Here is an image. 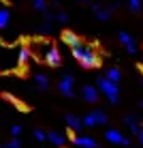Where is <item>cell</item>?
Segmentation results:
<instances>
[{
	"label": "cell",
	"mask_w": 143,
	"mask_h": 148,
	"mask_svg": "<svg viewBox=\"0 0 143 148\" xmlns=\"http://www.w3.org/2000/svg\"><path fill=\"white\" fill-rule=\"evenodd\" d=\"M130 131H132V133L137 135V140H139L141 144H143V127L139 125V127H135V129H130Z\"/></svg>",
	"instance_id": "24"
},
{
	"label": "cell",
	"mask_w": 143,
	"mask_h": 148,
	"mask_svg": "<svg viewBox=\"0 0 143 148\" xmlns=\"http://www.w3.org/2000/svg\"><path fill=\"white\" fill-rule=\"evenodd\" d=\"M92 11L96 13V19H98V22H107V19H111V13H113L109 7L105 9V7H100L98 2H92Z\"/></svg>",
	"instance_id": "10"
},
{
	"label": "cell",
	"mask_w": 143,
	"mask_h": 148,
	"mask_svg": "<svg viewBox=\"0 0 143 148\" xmlns=\"http://www.w3.org/2000/svg\"><path fill=\"white\" fill-rule=\"evenodd\" d=\"M109 9H111V11H115V9H120V2H111V4H109Z\"/></svg>",
	"instance_id": "29"
},
{
	"label": "cell",
	"mask_w": 143,
	"mask_h": 148,
	"mask_svg": "<svg viewBox=\"0 0 143 148\" xmlns=\"http://www.w3.org/2000/svg\"><path fill=\"white\" fill-rule=\"evenodd\" d=\"M128 9H130V13H141L143 2L141 0H128Z\"/></svg>",
	"instance_id": "20"
},
{
	"label": "cell",
	"mask_w": 143,
	"mask_h": 148,
	"mask_svg": "<svg viewBox=\"0 0 143 148\" xmlns=\"http://www.w3.org/2000/svg\"><path fill=\"white\" fill-rule=\"evenodd\" d=\"M11 135H13V137H19V135H22V127H19V125H13V127H11Z\"/></svg>",
	"instance_id": "27"
},
{
	"label": "cell",
	"mask_w": 143,
	"mask_h": 148,
	"mask_svg": "<svg viewBox=\"0 0 143 148\" xmlns=\"http://www.w3.org/2000/svg\"><path fill=\"white\" fill-rule=\"evenodd\" d=\"M34 140H39V142L47 140V133H45V131H41V129H34Z\"/></svg>",
	"instance_id": "25"
},
{
	"label": "cell",
	"mask_w": 143,
	"mask_h": 148,
	"mask_svg": "<svg viewBox=\"0 0 143 148\" xmlns=\"http://www.w3.org/2000/svg\"><path fill=\"white\" fill-rule=\"evenodd\" d=\"M0 148H9V144H2V146H0Z\"/></svg>",
	"instance_id": "30"
},
{
	"label": "cell",
	"mask_w": 143,
	"mask_h": 148,
	"mask_svg": "<svg viewBox=\"0 0 143 148\" xmlns=\"http://www.w3.org/2000/svg\"><path fill=\"white\" fill-rule=\"evenodd\" d=\"M83 125H85V127H96L94 116H92V114H85V116H83Z\"/></svg>",
	"instance_id": "23"
},
{
	"label": "cell",
	"mask_w": 143,
	"mask_h": 148,
	"mask_svg": "<svg viewBox=\"0 0 143 148\" xmlns=\"http://www.w3.org/2000/svg\"><path fill=\"white\" fill-rule=\"evenodd\" d=\"M98 84H96V88L100 90L105 97H107V101L109 103H117V97H120V88H117V84H113L111 79H107V77H98L96 79Z\"/></svg>",
	"instance_id": "2"
},
{
	"label": "cell",
	"mask_w": 143,
	"mask_h": 148,
	"mask_svg": "<svg viewBox=\"0 0 143 148\" xmlns=\"http://www.w3.org/2000/svg\"><path fill=\"white\" fill-rule=\"evenodd\" d=\"M105 140L111 144H122V146H130V140L126 135H122L117 129H107L105 131Z\"/></svg>",
	"instance_id": "5"
},
{
	"label": "cell",
	"mask_w": 143,
	"mask_h": 148,
	"mask_svg": "<svg viewBox=\"0 0 143 148\" xmlns=\"http://www.w3.org/2000/svg\"><path fill=\"white\" fill-rule=\"evenodd\" d=\"M9 148H22V142H19V137H13L11 142H7Z\"/></svg>",
	"instance_id": "26"
},
{
	"label": "cell",
	"mask_w": 143,
	"mask_h": 148,
	"mask_svg": "<svg viewBox=\"0 0 143 148\" xmlns=\"http://www.w3.org/2000/svg\"><path fill=\"white\" fill-rule=\"evenodd\" d=\"M32 7L37 9V11H41V13L49 11V7H47V2H45V0H32Z\"/></svg>",
	"instance_id": "21"
},
{
	"label": "cell",
	"mask_w": 143,
	"mask_h": 148,
	"mask_svg": "<svg viewBox=\"0 0 143 148\" xmlns=\"http://www.w3.org/2000/svg\"><path fill=\"white\" fill-rule=\"evenodd\" d=\"M45 64H49V67H60V64H62V56H60L58 47H52V52L45 58Z\"/></svg>",
	"instance_id": "12"
},
{
	"label": "cell",
	"mask_w": 143,
	"mask_h": 148,
	"mask_svg": "<svg viewBox=\"0 0 143 148\" xmlns=\"http://www.w3.org/2000/svg\"><path fill=\"white\" fill-rule=\"evenodd\" d=\"M139 108H141V110H143V101H141V103H139Z\"/></svg>",
	"instance_id": "31"
},
{
	"label": "cell",
	"mask_w": 143,
	"mask_h": 148,
	"mask_svg": "<svg viewBox=\"0 0 143 148\" xmlns=\"http://www.w3.org/2000/svg\"><path fill=\"white\" fill-rule=\"evenodd\" d=\"M105 77L107 79H111L113 84H120V79H122V73H120V69H115V67H109L105 71Z\"/></svg>",
	"instance_id": "15"
},
{
	"label": "cell",
	"mask_w": 143,
	"mask_h": 148,
	"mask_svg": "<svg viewBox=\"0 0 143 148\" xmlns=\"http://www.w3.org/2000/svg\"><path fill=\"white\" fill-rule=\"evenodd\" d=\"M58 22H60V24H66V22H68V15H66V11H58Z\"/></svg>",
	"instance_id": "28"
},
{
	"label": "cell",
	"mask_w": 143,
	"mask_h": 148,
	"mask_svg": "<svg viewBox=\"0 0 143 148\" xmlns=\"http://www.w3.org/2000/svg\"><path fill=\"white\" fill-rule=\"evenodd\" d=\"M73 86H75V79H73V75H64V77L58 82V90H60V92H62L64 97H68V99H73V97H75V90H73Z\"/></svg>",
	"instance_id": "4"
},
{
	"label": "cell",
	"mask_w": 143,
	"mask_h": 148,
	"mask_svg": "<svg viewBox=\"0 0 143 148\" xmlns=\"http://www.w3.org/2000/svg\"><path fill=\"white\" fill-rule=\"evenodd\" d=\"M117 39L124 43V47H126V52H128V54H135V52H137V43H135V39H132L130 34L126 32V30H120V32H117Z\"/></svg>",
	"instance_id": "8"
},
{
	"label": "cell",
	"mask_w": 143,
	"mask_h": 148,
	"mask_svg": "<svg viewBox=\"0 0 143 148\" xmlns=\"http://www.w3.org/2000/svg\"><path fill=\"white\" fill-rule=\"evenodd\" d=\"M39 30H41V34H45V37H47V34H52V24H49V22H43Z\"/></svg>",
	"instance_id": "22"
},
{
	"label": "cell",
	"mask_w": 143,
	"mask_h": 148,
	"mask_svg": "<svg viewBox=\"0 0 143 148\" xmlns=\"http://www.w3.org/2000/svg\"><path fill=\"white\" fill-rule=\"evenodd\" d=\"M96 43L94 45H85V43H79L77 47H73L70 52H73V56L81 62V67L85 69H98L100 67V56L94 52Z\"/></svg>",
	"instance_id": "1"
},
{
	"label": "cell",
	"mask_w": 143,
	"mask_h": 148,
	"mask_svg": "<svg viewBox=\"0 0 143 148\" xmlns=\"http://www.w3.org/2000/svg\"><path fill=\"white\" fill-rule=\"evenodd\" d=\"M79 2H88V0H79Z\"/></svg>",
	"instance_id": "32"
},
{
	"label": "cell",
	"mask_w": 143,
	"mask_h": 148,
	"mask_svg": "<svg viewBox=\"0 0 143 148\" xmlns=\"http://www.w3.org/2000/svg\"><path fill=\"white\" fill-rule=\"evenodd\" d=\"M54 43H49V41L45 39H34L32 41V56L34 60H41V62H45V58H47V54L52 52Z\"/></svg>",
	"instance_id": "3"
},
{
	"label": "cell",
	"mask_w": 143,
	"mask_h": 148,
	"mask_svg": "<svg viewBox=\"0 0 143 148\" xmlns=\"http://www.w3.org/2000/svg\"><path fill=\"white\" fill-rule=\"evenodd\" d=\"M30 58H32V49L22 45V47L17 49V64H19V67H24V64H28Z\"/></svg>",
	"instance_id": "14"
},
{
	"label": "cell",
	"mask_w": 143,
	"mask_h": 148,
	"mask_svg": "<svg viewBox=\"0 0 143 148\" xmlns=\"http://www.w3.org/2000/svg\"><path fill=\"white\" fill-rule=\"evenodd\" d=\"M62 41H64L66 45H68L70 49H73V47H77V45L81 43V39L73 32V30H62Z\"/></svg>",
	"instance_id": "11"
},
{
	"label": "cell",
	"mask_w": 143,
	"mask_h": 148,
	"mask_svg": "<svg viewBox=\"0 0 143 148\" xmlns=\"http://www.w3.org/2000/svg\"><path fill=\"white\" fill-rule=\"evenodd\" d=\"M124 125L128 127V129L139 127V116H137V114H126V116H124Z\"/></svg>",
	"instance_id": "19"
},
{
	"label": "cell",
	"mask_w": 143,
	"mask_h": 148,
	"mask_svg": "<svg viewBox=\"0 0 143 148\" xmlns=\"http://www.w3.org/2000/svg\"><path fill=\"white\" fill-rule=\"evenodd\" d=\"M64 120H66V125H68V129L75 131V133H79V131L85 127L83 125V118H79V116H75V114H66Z\"/></svg>",
	"instance_id": "9"
},
{
	"label": "cell",
	"mask_w": 143,
	"mask_h": 148,
	"mask_svg": "<svg viewBox=\"0 0 143 148\" xmlns=\"http://www.w3.org/2000/svg\"><path fill=\"white\" fill-rule=\"evenodd\" d=\"M81 97H83V101H88V103H96L100 97V90L96 88V86L92 84H83L81 86Z\"/></svg>",
	"instance_id": "6"
},
{
	"label": "cell",
	"mask_w": 143,
	"mask_h": 148,
	"mask_svg": "<svg viewBox=\"0 0 143 148\" xmlns=\"http://www.w3.org/2000/svg\"><path fill=\"white\" fill-rule=\"evenodd\" d=\"M34 86H37L39 90H47V88H49V79H47V75H43V73L34 75Z\"/></svg>",
	"instance_id": "16"
},
{
	"label": "cell",
	"mask_w": 143,
	"mask_h": 148,
	"mask_svg": "<svg viewBox=\"0 0 143 148\" xmlns=\"http://www.w3.org/2000/svg\"><path fill=\"white\" fill-rule=\"evenodd\" d=\"M90 114L94 116L96 125H107V120H109V116H107V112H105V110H92Z\"/></svg>",
	"instance_id": "17"
},
{
	"label": "cell",
	"mask_w": 143,
	"mask_h": 148,
	"mask_svg": "<svg viewBox=\"0 0 143 148\" xmlns=\"http://www.w3.org/2000/svg\"><path fill=\"white\" fill-rule=\"evenodd\" d=\"M9 22H11V11H9L7 7H2V9H0V28L7 30Z\"/></svg>",
	"instance_id": "18"
},
{
	"label": "cell",
	"mask_w": 143,
	"mask_h": 148,
	"mask_svg": "<svg viewBox=\"0 0 143 148\" xmlns=\"http://www.w3.org/2000/svg\"><path fill=\"white\" fill-rule=\"evenodd\" d=\"M70 140H73V144L75 146H79V148H98V144H96V140L94 137H88V135H75L73 131H70Z\"/></svg>",
	"instance_id": "7"
},
{
	"label": "cell",
	"mask_w": 143,
	"mask_h": 148,
	"mask_svg": "<svg viewBox=\"0 0 143 148\" xmlns=\"http://www.w3.org/2000/svg\"><path fill=\"white\" fill-rule=\"evenodd\" d=\"M47 140L52 142L54 146H60V148H64V144H66V135L60 133V131H49V133H47Z\"/></svg>",
	"instance_id": "13"
}]
</instances>
